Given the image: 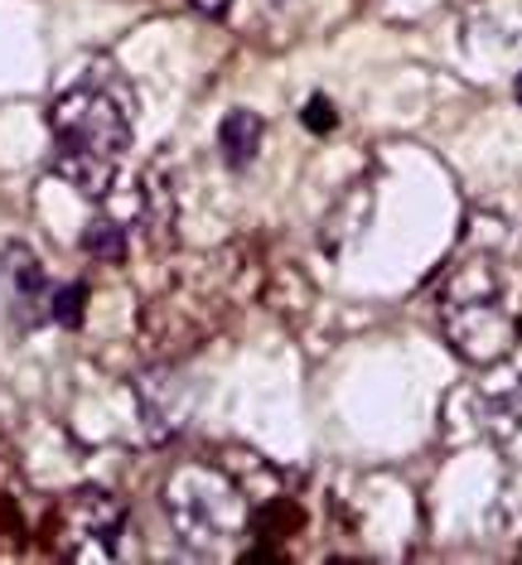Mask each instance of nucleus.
Instances as JSON below:
<instances>
[{
	"mask_svg": "<svg viewBox=\"0 0 522 565\" xmlns=\"http://www.w3.org/2000/svg\"><path fill=\"white\" fill-rule=\"evenodd\" d=\"M54 126V174L68 179L83 199L111 194L126 150H131V93L111 73V63H93L73 78L49 107Z\"/></svg>",
	"mask_w": 522,
	"mask_h": 565,
	"instance_id": "obj_1",
	"label": "nucleus"
},
{
	"mask_svg": "<svg viewBox=\"0 0 522 565\" xmlns=\"http://www.w3.org/2000/svg\"><path fill=\"white\" fill-rule=\"evenodd\" d=\"M440 333L469 367H499L522 343L518 280L493 256H469L440 290Z\"/></svg>",
	"mask_w": 522,
	"mask_h": 565,
	"instance_id": "obj_2",
	"label": "nucleus"
},
{
	"mask_svg": "<svg viewBox=\"0 0 522 565\" xmlns=\"http://www.w3.org/2000/svg\"><path fill=\"white\" fill-rule=\"evenodd\" d=\"M164 512L189 551H227L252 522L242 483L209 459H189L164 479Z\"/></svg>",
	"mask_w": 522,
	"mask_h": 565,
	"instance_id": "obj_3",
	"label": "nucleus"
},
{
	"mask_svg": "<svg viewBox=\"0 0 522 565\" xmlns=\"http://www.w3.org/2000/svg\"><path fill=\"white\" fill-rule=\"evenodd\" d=\"M58 546L68 561H111L121 551L126 508L102 488H78L58 512Z\"/></svg>",
	"mask_w": 522,
	"mask_h": 565,
	"instance_id": "obj_4",
	"label": "nucleus"
},
{
	"mask_svg": "<svg viewBox=\"0 0 522 565\" xmlns=\"http://www.w3.org/2000/svg\"><path fill=\"white\" fill-rule=\"evenodd\" d=\"M0 276H6V290H10V300H15V310L34 324L40 310H44V300H49V280H44L40 256H34L30 247H10Z\"/></svg>",
	"mask_w": 522,
	"mask_h": 565,
	"instance_id": "obj_5",
	"label": "nucleus"
},
{
	"mask_svg": "<svg viewBox=\"0 0 522 565\" xmlns=\"http://www.w3.org/2000/svg\"><path fill=\"white\" fill-rule=\"evenodd\" d=\"M262 140H266V121L247 107H233L219 121V156H223V164H233V170H247V164L262 156Z\"/></svg>",
	"mask_w": 522,
	"mask_h": 565,
	"instance_id": "obj_6",
	"label": "nucleus"
},
{
	"mask_svg": "<svg viewBox=\"0 0 522 565\" xmlns=\"http://www.w3.org/2000/svg\"><path fill=\"white\" fill-rule=\"evenodd\" d=\"M83 247L93 252L97 262H126V223H117V217H93Z\"/></svg>",
	"mask_w": 522,
	"mask_h": 565,
	"instance_id": "obj_7",
	"label": "nucleus"
},
{
	"mask_svg": "<svg viewBox=\"0 0 522 565\" xmlns=\"http://www.w3.org/2000/svg\"><path fill=\"white\" fill-rule=\"evenodd\" d=\"M83 286H68V290H58L54 295V315L63 319V324H78V319H83Z\"/></svg>",
	"mask_w": 522,
	"mask_h": 565,
	"instance_id": "obj_8",
	"label": "nucleus"
},
{
	"mask_svg": "<svg viewBox=\"0 0 522 565\" xmlns=\"http://www.w3.org/2000/svg\"><path fill=\"white\" fill-rule=\"evenodd\" d=\"M305 121H310V131H329V126H334V111H329L324 97H315L310 107H305Z\"/></svg>",
	"mask_w": 522,
	"mask_h": 565,
	"instance_id": "obj_9",
	"label": "nucleus"
},
{
	"mask_svg": "<svg viewBox=\"0 0 522 565\" xmlns=\"http://www.w3.org/2000/svg\"><path fill=\"white\" fill-rule=\"evenodd\" d=\"M189 6H194V10H203V15H223V10L233 6V0H189Z\"/></svg>",
	"mask_w": 522,
	"mask_h": 565,
	"instance_id": "obj_10",
	"label": "nucleus"
},
{
	"mask_svg": "<svg viewBox=\"0 0 522 565\" xmlns=\"http://www.w3.org/2000/svg\"><path fill=\"white\" fill-rule=\"evenodd\" d=\"M513 97H518V107H522V73H518V83H513Z\"/></svg>",
	"mask_w": 522,
	"mask_h": 565,
	"instance_id": "obj_11",
	"label": "nucleus"
}]
</instances>
